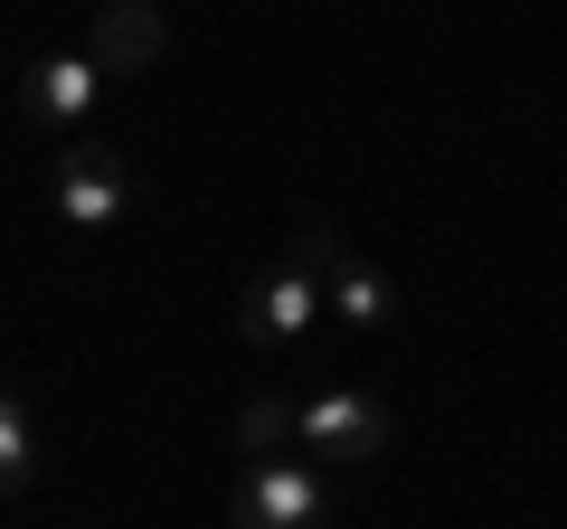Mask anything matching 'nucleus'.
Returning <instances> with one entry per match:
<instances>
[{
  "label": "nucleus",
  "instance_id": "1",
  "mask_svg": "<svg viewBox=\"0 0 567 529\" xmlns=\"http://www.w3.org/2000/svg\"><path fill=\"white\" fill-rule=\"evenodd\" d=\"M227 520H237V529H331L322 473L293 464V454H265V464H246V483H237V501H227Z\"/></svg>",
  "mask_w": 567,
  "mask_h": 529
},
{
  "label": "nucleus",
  "instance_id": "2",
  "mask_svg": "<svg viewBox=\"0 0 567 529\" xmlns=\"http://www.w3.org/2000/svg\"><path fill=\"white\" fill-rule=\"evenodd\" d=\"M388 435H398V416L369 387H331V397L303 407V445L331 454V464H369V454H388Z\"/></svg>",
  "mask_w": 567,
  "mask_h": 529
},
{
  "label": "nucleus",
  "instance_id": "3",
  "mask_svg": "<svg viewBox=\"0 0 567 529\" xmlns=\"http://www.w3.org/2000/svg\"><path fill=\"white\" fill-rule=\"evenodd\" d=\"M123 199H133V162L104 143H66L58 152V218L66 227H114Z\"/></svg>",
  "mask_w": 567,
  "mask_h": 529
},
{
  "label": "nucleus",
  "instance_id": "4",
  "mask_svg": "<svg viewBox=\"0 0 567 529\" xmlns=\"http://www.w3.org/2000/svg\"><path fill=\"white\" fill-rule=\"evenodd\" d=\"M162 48H171V20L152 10V0H104L95 29H85L95 76H142V66H162Z\"/></svg>",
  "mask_w": 567,
  "mask_h": 529
},
{
  "label": "nucleus",
  "instance_id": "5",
  "mask_svg": "<svg viewBox=\"0 0 567 529\" xmlns=\"http://www.w3.org/2000/svg\"><path fill=\"white\" fill-rule=\"evenodd\" d=\"M312 322H322V284H312V274H293V264H275V274L237 303L246 350H284L293 331H312Z\"/></svg>",
  "mask_w": 567,
  "mask_h": 529
},
{
  "label": "nucleus",
  "instance_id": "6",
  "mask_svg": "<svg viewBox=\"0 0 567 529\" xmlns=\"http://www.w3.org/2000/svg\"><path fill=\"white\" fill-rule=\"evenodd\" d=\"M95 58H39L29 66V104H39V123H76L85 104H95Z\"/></svg>",
  "mask_w": 567,
  "mask_h": 529
},
{
  "label": "nucleus",
  "instance_id": "7",
  "mask_svg": "<svg viewBox=\"0 0 567 529\" xmlns=\"http://www.w3.org/2000/svg\"><path fill=\"white\" fill-rule=\"evenodd\" d=\"M293 435H303V407H293L284 387H256V397L237 407V445L256 454V464H265V454H284Z\"/></svg>",
  "mask_w": 567,
  "mask_h": 529
},
{
  "label": "nucleus",
  "instance_id": "8",
  "mask_svg": "<svg viewBox=\"0 0 567 529\" xmlns=\"http://www.w3.org/2000/svg\"><path fill=\"white\" fill-rule=\"evenodd\" d=\"M284 264H293V274H312V284H322V303H331V284H341V274H350L360 256H350V237H341V227L303 218V227H293V246H284Z\"/></svg>",
  "mask_w": 567,
  "mask_h": 529
},
{
  "label": "nucleus",
  "instance_id": "9",
  "mask_svg": "<svg viewBox=\"0 0 567 529\" xmlns=\"http://www.w3.org/2000/svg\"><path fill=\"white\" fill-rule=\"evenodd\" d=\"M29 483H39V435H29L20 387H0V501H20Z\"/></svg>",
  "mask_w": 567,
  "mask_h": 529
},
{
  "label": "nucleus",
  "instance_id": "10",
  "mask_svg": "<svg viewBox=\"0 0 567 529\" xmlns=\"http://www.w3.org/2000/svg\"><path fill=\"white\" fill-rule=\"evenodd\" d=\"M331 312H341L350 331H388V312H398V303H388V284L369 274V264H350L341 284H331Z\"/></svg>",
  "mask_w": 567,
  "mask_h": 529
}]
</instances>
